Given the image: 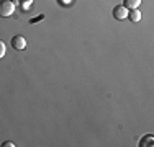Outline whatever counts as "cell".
<instances>
[{
    "mask_svg": "<svg viewBox=\"0 0 154 147\" xmlns=\"http://www.w3.org/2000/svg\"><path fill=\"white\" fill-rule=\"evenodd\" d=\"M33 0H21V3H31Z\"/></svg>",
    "mask_w": 154,
    "mask_h": 147,
    "instance_id": "10",
    "label": "cell"
},
{
    "mask_svg": "<svg viewBox=\"0 0 154 147\" xmlns=\"http://www.w3.org/2000/svg\"><path fill=\"white\" fill-rule=\"evenodd\" d=\"M12 47L17 51H23L25 47H26V38L21 34H17L12 38Z\"/></svg>",
    "mask_w": 154,
    "mask_h": 147,
    "instance_id": "2",
    "label": "cell"
},
{
    "mask_svg": "<svg viewBox=\"0 0 154 147\" xmlns=\"http://www.w3.org/2000/svg\"><path fill=\"white\" fill-rule=\"evenodd\" d=\"M5 51H7V46L3 41H0V59H2L3 56H5Z\"/></svg>",
    "mask_w": 154,
    "mask_h": 147,
    "instance_id": "7",
    "label": "cell"
},
{
    "mask_svg": "<svg viewBox=\"0 0 154 147\" xmlns=\"http://www.w3.org/2000/svg\"><path fill=\"white\" fill-rule=\"evenodd\" d=\"M15 13V5L12 0H0V16H10Z\"/></svg>",
    "mask_w": 154,
    "mask_h": 147,
    "instance_id": "1",
    "label": "cell"
},
{
    "mask_svg": "<svg viewBox=\"0 0 154 147\" xmlns=\"http://www.w3.org/2000/svg\"><path fill=\"white\" fill-rule=\"evenodd\" d=\"M113 18L115 20H125V18H128V8L125 5H116L113 8Z\"/></svg>",
    "mask_w": 154,
    "mask_h": 147,
    "instance_id": "3",
    "label": "cell"
},
{
    "mask_svg": "<svg viewBox=\"0 0 154 147\" xmlns=\"http://www.w3.org/2000/svg\"><path fill=\"white\" fill-rule=\"evenodd\" d=\"M128 18H130L131 21H134V23H138V21L141 20V12H139L138 8L128 10Z\"/></svg>",
    "mask_w": 154,
    "mask_h": 147,
    "instance_id": "4",
    "label": "cell"
},
{
    "mask_svg": "<svg viewBox=\"0 0 154 147\" xmlns=\"http://www.w3.org/2000/svg\"><path fill=\"white\" fill-rule=\"evenodd\" d=\"M45 18V15H39V16H35L33 20H30V23H36V21H41Z\"/></svg>",
    "mask_w": 154,
    "mask_h": 147,
    "instance_id": "8",
    "label": "cell"
},
{
    "mask_svg": "<svg viewBox=\"0 0 154 147\" xmlns=\"http://www.w3.org/2000/svg\"><path fill=\"white\" fill-rule=\"evenodd\" d=\"M2 146H3V147H15V142H12V141H7V142H3Z\"/></svg>",
    "mask_w": 154,
    "mask_h": 147,
    "instance_id": "9",
    "label": "cell"
},
{
    "mask_svg": "<svg viewBox=\"0 0 154 147\" xmlns=\"http://www.w3.org/2000/svg\"><path fill=\"white\" fill-rule=\"evenodd\" d=\"M152 142H154V137H152V136H146V137L141 139L139 146H141V147H144V146H152Z\"/></svg>",
    "mask_w": 154,
    "mask_h": 147,
    "instance_id": "6",
    "label": "cell"
},
{
    "mask_svg": "<svg viewBox=\"0 0 154 147\" xmlns=\"http://www.w3.org/2000/svg\"><path fill=\"white\" fill-rule=\"evenodd\" d=\"M139 3H141V0H125L123 5L126 7L128 10H133V8H138Z\"/></svg>",
    "mask_w": 154,
    "mask_h": 147,
    "instance_id": "5",
    "label": "cell"
}]
</instances>
